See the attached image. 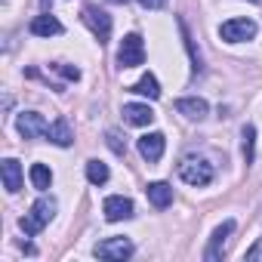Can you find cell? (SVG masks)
<instances>
[{
    "mask_svg": "<svg viewBox=\"0 0 262 262\" xmlns=\"http://www.w3.org/2000/svg\"><path fill=\"white\" fill-rule=\"evenodd\" d=\"M56 198H40V201H34V207H31V213H25L22 219H19V228L28 234V237H34V234H40L43 231V225L56 216Z\"/></svg>",
    "mask_w": 262,
    "mask_h": 262,
    "instance_id": "1",
    "label": "cell"
},
{
    "mask_svg": "<svg viewBox=\"0 0 262 262\" xmlns=\"http://www.w3.org/2000/svg\"><path fill=\"white\" fill-rule=\"evenodd\" d=\"M179 179L185 185H194V188H204L213 182V164L201 161V158H182L179 164Z\"/></svg>",
    "mask_w": 262,
    "mask_h": 262,
    "instance_id": "2",
    "label": "cell"
},
{
    "mask_svg": "<svg viewBox=\"0 0 262 262\" xmlns=\"http://www.w3.org/2000/svg\"><path fill=\"white\" fill-rule=\"evenodd\" d=\"M145 62V43L139 34H126L117 50V65L120 68H139Z\"/></svg>",
    "mask_w": 262,
    "mask_h": 262,
    "instance_id": "3",
    "label": "cell"
},
{
    "mask_svg": "<svg viewBox=\"0 0 262 262\" xmlns=\"http://www.w3.org/2000/svg\"><path fill=\"white\" fill-rule=\"evenodd\" d=\"M133 241L129 237H105V241H99L96 247H93V253L99 256V259H111V262H123V259H129L133 256Z\"/></svg>",
    "mask_w": 262,
    "mask_h": 262,
    "instance_id": "4",
    "label": "cell"
},
{
    "mask_svg": "<svg viewBox=\"0 0 262 262\" xmlns=\"http://www.w3.org/2000/svg\"><path fill=\"white\" fill-rule=\"evenodd\" d=\"M219 37L228 40V43L253 40V37H256V22H253V19H228V22H222Z\"/></svg>",
    "mask_w": 262,
    "mask_h": 262,
    "instance_id": "5",
    "label": "cell"
},
{
    "mask_svg": "<svg viewBox=\"0 0 262 262\" xmlns=\"http://www.w3.org/2000/svg\"><path fill=\"white\" fill-rule=\"evenodd\" d=\"M83 22H86V28L99 37V43H105L108 37H111V16L105 13V10H99V7H83V16H80Z\"/></svg>",
    "mask_w": 262,
    "mask_h": 262,
    "instance_id": "6",
    "label": "cell"
},
{
    "mask_svg": "<svg viewBox=\"0 0 262 262\" xmlns=\"http://www.w3.org/2000/svg\"><path fill=\"white\" fill-rule=\"evenodd\" d=\"M16 129H19L25 139H40V136H47L50 123H47L43 114H37V111H22L19 120H16Z\"/></svg>",
    "mask_w": 262,
    "mask_h": 262,
    "instance_id": "7",
    "label": "cell"
},
{
    "mask_svg": "<svg viewBox=\"0 0 262 262\" xmlns=\"http://www.w3.org/2000/svg\"><path fill=\"white\" fill-rule=\"evenodd\" d=\"M231 231H234V222H231V219H225V222L213 231L210 247H207V253H204V259H207V262H219V259H222V253H225V244H228Z\"/></svg>",
    "mask_w": 262,
    "mask_h": 262,
    "instance_id": "8",
    "label": "cell"
},
{
    "mask_svg": "<svg viewBox=\"0 0 262 262\" xmlns=\"http://www.w3.org/2000/svg\"><path fill=\"white\" fill-rule=\"evenodd\" d=\"M102 213H105V219H108V222L129 219V216H133V201H129V198H123V194H111V198H105V204H102Z\"/></svg>",
    "mask_w": 262,
    "mask_h": 262,
    "instance_id": "9",
    "label": "cell"
},
{
    "mask_svg": "<svg viewBox=\"0 0 262 262\" xmlns=\"http://www.w3.org/2000/svg\"><path fill=\"white\" fill-rule=\"evenodd\" d=\"M164 148H167V136L164 133H145L139 139V155L148 161V164H158L164 158Z\"/></svg>",
    "mask_w": 262,
    "mask_h": 262,
    "instance_id": "10",
    "label": "cell"
},
{
    "mask_svg": "<svg viewBox=\"0 0 262 262\" xmlns=\"http://www.w3.org/2000/svg\"><path fill=\"white\" fill-rule=\"evenodd\" d=\"M47 139H50L53 145H59V148H68V145L74 142V133H71V126H68V120H65V117H56V120L50 123Z\"/></svg>",
    "mask_w": 262,
    "mask_h": 262,
    "instance_id": "11",
    "label": "cell"
},
{
    "mask_svg": "<svg viewBox=\"0 0 262 262\" xmlns=\"http://www.w3.org/2000/svg\"><path fill=\"white\" fill-rule=\"evenodd\" d=\"M123 120L133 123V126H148L155 120V111L142 102H129V105H123Z\"/></svg>",
    "mask_w": 262,
    "mask_h": 262,
    "instance_id": "12",
    "label": "cell"
},
{
    "mask_svg": "<svg viewBox=\"0 0 262 262\" xmlns=\"http://www.w3.org/2000/svg\"><path fill=\"white\" fill-rule=\"evenodd\" d=\"M176 111H179V114H185L188 120H204L210 108H207V102H204V99H198V96H185V99H179V102H176Z\"/></svg>",
    "mask_w": 262,
    "mask_h": 262,
    "instance_id": "13",
    "label": "cell"
},
{
    "mask_svg": "<svg viewBox=\"0 0 262 262\" xmlns=\"http://www.w3.org/2000/svg\"><path fill=\"white\" fill-rule=\"evenodd\" d=\"M0 176H4V185H7L10 194H16L22 188V167H19V161L7 158L4 164H0Z\"/></svg>",
    "mask_w": 262,
    "mask_h": 262,
    "instance_id": "14",
    "label": "cell"
},
{
    "mask_svg": "<svg viewBox=\"0 0 262 262\" xmlns=\"http://www.w3.org/2000/svg\"><path fill=\"white\" fill-rule=\"evenodd\" d=\"M31 34H37V37H53V34H62V22H59L56 16H50V13L34 16V19H31Z\"/></svg>",
    "mask_w": 262,
    "mask_h": 262,
    "instance_id": "15",
    "label": "cell"
},
{
    "mask_svg": "<svg viewBox=\"0 0 262 262\" xmlns=\"http://www.w3.org/2000/svg\"><path fill=\"white\" fill-rule=\"evenodd\" d=\"M145 194H148V201H151L158 210H164V207H170V204H173V188H170L167 182H148Z\"/></svg>",
    "mask_w": 262,
    "mask_h": 262,
    "instance_id": "16",
    "label": "cell"
},
{
    "mask_svg": "<svg viewBox=\"0 0 262 262\" xmlns=\"http://www.w3.org/2000/svg\"><path fill=\"white\" fill-rule=\"evenodd\" d=\"M129 93H139V96H148V99H161L158 77H155V74H142V77H139V83L129 86Z\"/></svg>",
    "mask_w": 262,
    "mask_h": 262,
    "instance_id": "17",
    "label": "cell"
},
{
    "mask_svg": "<svg viewBox=\"0 0 262 262\" xmlns=\"http://www.w3.org/2000/svg\"><path fill=\"white\" fill-rule=\"evenodd\" d=\"M31 185L40 188V191H47V188L53 185V170L43 167V164H34V167H31Z\"/></svg>",
    "mask_w": 262,
    "mask_h": 262,
    "instance_id": "18",
    "label": "cell"
},
{
    "mask_svg": "<svg viewBox=\"0 0 262 262\" xmlns=\"http://www.w3.org/2000/svg\"><path fill=\"white\" fill-rule=\"evenodd\" d=\"M108 167L102 164V161H86V179L93 182V185H105L108 182Z\"/></svg>",
    "mask_w": 262,
    "mask_h": 262,
    "instance_id": "19",
    "label": "cell"
},
{
    "mask_svg": "<svg viewBox=\"0 0 262 262\" xmlns=\"http://www.w3.org/2000/svg\"><path fill=\"white\" fill-rule=\"evenodd\" d=\"M241 139H244V161H247V164H253V155H256V126H253V123H247V126H244Z\"/></svg>",
    "mask_w": 262,
    "mask_h": 262,
    "instance_id": "20",
    "label": "cell"
},
{
    "mask_svg": "<svg viewBox=\"0 0 262 262\" xmlns=\"http://www.w3.org/2000/svg\"><path fill=\"white\" fill-rule=\"evenodd\" d=\"M105 142H108V148H111L114 155H120V158L126 155V139L117 133V129H108V133H105Z\"/></svg>",
    "mask_w": 262,
    "mask_h": 262,
    "instance_id": "21",
    "label": "cell"
},
{
    "mask_svg": "<svg viewBox=\"0 0 262 262\" xmlns=\"http://www.w3.org/2000/svg\"><path fill=\"white\" fill-rule=\"evenodd\" d=\"M56 71L68 80H80V68H71V65H56Z\"/></svg>",
    "mask_w": 262,
    "mask_h": 262,
    "instance_id": "22",
    "label": "cell"
},
{
    "mask_svg": "<svg viewBox=\"0 0 262 262\" xmlns=\"http://www.w3.org/2000/svg\"><path fill=\"white\" fill-rule=\"evenodd\" d=\"M247 262H262V237L247 250Z\"/></svg>",
    "mask_w": 262,
    "mask_h": 262,
    "instance_id": "23",
    "label": "cell"
},
{
    "mask_svg": "<svg viewBox=\"0 0 262 262\" xmlns=\"http://www.w3.org/2000/svg\"><path fill=\"white\" fill-rule=\"evenodd\" d=\"M139 4H142L145 10H161V7L167 4V0H139Z\"/></svg>",
    "mask_w": 262,
    "mask_h": 262,
    "instance_id": "24",
    "label": "cell"
},
{
    "mask_svg": "<svg viewBox=\"0 0 262 262\" xmlns=\"http://www.w3.org/2000/svg\"><path fill=\"white\" fill-rule=\"evenodd\" d=\"M40 4H43V10H50V7H53V0H40Z\"/></svg>",
    "mask_w": 262,
    "mask_h": 262,
    "instance_id": "25",
    "label": "cell"
},
{
    "mask_svg": "<svg viewBox=\"0 0 262 262\" xmlns=\"http://www.w3.org/2000/svg\"><path fill=\"white\" fill-rule=\"evenodd\" d=\"M111 4H126V0H111Z\"/></svg>",
    "mask_w": 262,
    "mask_h": 262,
    "instance_id": "26",
    "label": "cell"
},
{
    "mask_svg": "<svg viewBox=\"0 0 262 262\" xmlns=\"http://www.w3.org/2000/svg\"><path fill=\"white\" fill-rule=\"evenodd\" d=\"M253 4H262V0H253Z\"/></svg>",
    "mask_w": 262,
    "mask_h": 262,
    "instance_id": "27",
    "label": "cell"
}]
</instances>
